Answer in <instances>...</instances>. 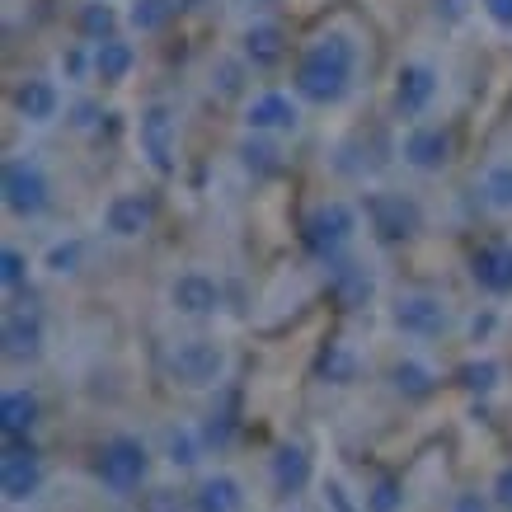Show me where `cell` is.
Listing matches in <instances>:
<instances>
[{"label":"cell","instance_id":"cell-1","mask_svg":"<svg viewBox=\"0 0 512 512\" xmlns=\"http://www.w3.org/2000/svg\"><path fill=\"white\" fill-rule=\"evenodd\" d=\"M357 66H362V43L348 29H325L301 47L292 71V94L315 109H334L357 90Z\"/></svg>","mask_w":512,"mask_h":512},{"label":"cell","instance_id":"cell-2","mask_svg":"<svg viewBox=\"0 0 512 512\" xmlns=\"http://www.w3.org/2000/svg\"><path fill=\"white\" fill-rule=\"evenodd\" d=\"M357 231H362V212H357L353 202H343V198L315 202L311 217L301 221V240H306V249H311L320 264L343 259V249L353 245Z\"/></svg>","mask_w":512,"mask_h":512},{"label":"cell","instance_id":"cell-3","mask_svg":"<svg viewBox=\"0 0 512 512\" xmlns=\"http://www.w3.org/2000/svg\"><path fill=\"white\" fill-rule=\"evenodd\" d=\"M132 141H137V156L156 174H174V156H179V113H174L170 99L141 104L137 123H132Z\"/></svg>","mask_w":512,"mask_h":512},{"label":"cell","instance_id":"cell-4","mask_svg":"<svg viewBox=\"0 0 512 512\" xmlns=\"http://www.w3.org/2000/svg\"><path fill=\"white\" fill-rule=\"evenodd\" d=\"M0 193H5V212L19 221H38L52 202V179H47L43 160L38 156H10L5 174H0Z\"/></svg>","mask_w":512,"mask_h":512},{"label":"cell","instance_id":"cell-5","mask_svg":"<svg viewBox=\"0 0 512 512\" xmlns=\"http://www.w3.org/2000/svg\"><path fill=\"white\" fill-rule=\"evenodd\" d=\"M390 320H395V329L409 334V339H437V334H447V325H451V306H447V296L442 292L409 287V292L395 296Z\"/></svg>","mask_w":512,"mask_h":512},{"label":"cell","instance_id":"cell-6","mask_svg":"<svg viewBox=\"0 0 512 512\" xmlns=\"http://www.w3.org/2000/svg\"><path fill=\"white\" fill-rule=\"evenodd\" d=\"M301 99L292 90H259L245 99V132L249 137H292L301 127Z\"/></svg>","mask_w":512,"mask_h":512},{"label":"cell","instance_id":"cell-7","mask_svg":"<svg viewBox=\"0 0 512 512\" xmlns=\"http://www.w3.org/2000/svg\"><path fill=\"white\" fill-rule=\"evenodd\" d=\"M146 470H151V451H146L141 437L118 433L104 442V451H99V480L109 484L113 494L141 489V484H146Z\"/></svg>","mask_w":512,"mask_h":512},{"label":"cell","instance_id":"cell-8","mask_svg":"<svg viewBox=\"0 0 512 512\" xmlns=\"http://www.w3.org/2000/svg\"><path fill=\"white\" fill-rule=\"evenodd\" d=\"M437 90H442V71L428 57H409L395 71V113L409 118V123H423V113L433 109Z\"/></svg>","mask_w":512,"mask_h":512},{"label":"cell","instance_id":"cell-9","mask_svg":"<svg viewBox=\"0 0 512 512\" xmlns=\"http://www.w3.org/2000/svg\"><path fill=\"white\" fill-rule=\"evenodd\" d=\"M400 160L414 174H442L451 165V132L442 123H409L400 137Z\"/></svg>","mask_w":512,"mask_h":512},{"label":"cell","instance_id":"cell-10","mask_svg":"<svg viewBox=\"0 0 512 512\" xmlns=\"http://www.w3.org/2000/svg\"><path fill=\"white\" fill-rule=\"evenodd\" d=\"M367 221H372V231L381 235L386 245H400V240L423 231L419 202L404 198V193H390V188H381V193L367 198Z\"/></svg>","mask_w":512,"mask_h":512},{"label":"cell","instance_id":"cell-11","mask_svg":"<svg viewBox=\"0 0 512 512\" xmlns=\"http://www.w3.org/2000/svg\"><path fill=\"white\" fill-rule=\"evenodd\" d=\"M170 372L184 386H217L226 376V348L217 339H184L170 353Z\"/></svg>","mask_w":512,"mask_h":512},{"label":"cell","instance_id":"cell-12","mask_svg":"<svg viewBox=\"0 0 512 512\" xmlns=\"http://www.w3.org/2000/svg\"><path fill=\"white\" fill-rule=\"evenodd\" d=\"M151 221H156L151 198H146V193H132V188L113 193V198L104 202V212H99V226H104V235H113V240H141V235L151 231Z\"/></svg>","mask_w":512,"mask_h":512},{"label":"cell","instance_id":"cell-13","mask_svg":"<svg viewBox=\"0 0 512 512\" xmlns=\"http://www.w3.org/2000/svg\"><path fill=\"white\" fill-rule=\"evenodd\" d=\"M170 306L179 315H188V320H207V315L221 311V282L207 268H184L170 282Z\"/></svg>","mask_w":512,"mask_h":512},{"label":"cell","instance_id":"cell-14","mask_svg":"<svg viewBox=\"0 0 512 512\" xmlns=\"http://www.w3.org/2000/svg\"><path fill=\"white\" fill-rule=\"evenodd\" d=\"M0 489L10 503H29L43 489V461L29 442H10L5 447V461H0Z\"/></svg>","mask_w":512,"mask_h":512},{"label":"cell","instance_id":"cell-15","mask_svg":"<svg viewBox=\"0 0 512 512\" xmlns=\"http://www.w3.org/2000/svg\"><path fill=\"white\" fill-rule=\"evenodd\" d=\"M287 33H282V24H273V19H254V24H245V33H240V62H249L254 71H273V66L287 62Z\"/></svg>","mask_w":512,"mask_h":512},{"label":"cell","instance_id":"cell-16","mask_svg":"<svg viewBox=\"0 0 512 512\" xmlns=\"http://www.w3.org/2000/svg\"><path fill=\"white\" fill-rule=\"evenodd\" d=\"M15 109L19 118L29 127H47V123H57L66 109V99H62V85L52 76H29L24 85L15 90Z\"/></svg>","mask_w":512,"mask_h":512},{"label":"cell","instance_id":"cell-17","mask_svg":"<svg viewBox=\"0 0 512 512\" xmlns=\"http://www.w3.org/2000/svg\"><path fill=\"white\" fill-rule=\"evenodd\" d=\"M329 296L339 301L343 311H357V306H367L376 296V273L362 264V259H348V254H343V259L329 264Z\"/></svg>","mask_w":512,"mask_h":512},{"label":"cell","instance_id":"cell-18","mask_svg":"<svg viewBox=\"0 0 512 512\" xmlns=\"http://www.w3.org/2000/svg\"><path fill=\"white\" fill-rule=\"evenodd\" d=\"M0 339H5V357H10V362H33V357L43 353V315L24 311V306L10 311L5 315V334H0Z\"/></svg>","mask_w":512,"mask_h":512},{"label":"cell","instance_id":"cell-19","mask_svg":"<svg viewBox=\"0 0 512 512\" xmlns=\"http://www.w3.org/2000/svg\"><path fill=\"white\" fill-rule=\"evenodd\" d=\"M90 66H94V80H99V85H127L132 71H137V47L118 33L109 43L90 47Z\"/></svg>","mask_w":512,"mask_h":512},{"label":"cell","instance_id":"cell-20","mask_svg":"<svg viewBox=\"0 0 512 512\" xmlns=\"http://www.w3.org/2000/svg\"><path fill=\"white\" fill-rule=\"evenodd\" d=\"M489 217H512V156H494L475 179Z\"/></svg>","mask_w":512,"mask_h":512},{"label":"cell","instance_id":"cell-21","mask_svg":"<svg viewBox=\"0 0 512 512\" xmlns=\"http://www.w3.org/2000/svg\"><path fill=\"white\" fill-rule=\"evenodd\" d=\"M470 273H475V282H480L484 292L494 296H512V245L503 240V245H484L475 259H470Z\"/></svg>","mask_w":512,"mask_h":512},{"label":"cell","instance_id":"cell-22","mask_svg":"<svg viewBox=\"0 0 512 512\" xmlns=\"http://www.w3.org/2000/svg\"><path fill=\"white\" fill-rule=\"evenodd\" d=\"M123 19L127 15H118L113 0H85L76 15V29H80V38H90V47H99V43H109V38H118Z\"/></svg>","mask_w":512,"mask_h":512},{"label":"cell","instance_id":"cell-23","mask_svg":"<svg viewBox=\"0 0 512 512\" xmlns=\"http://www.w3.org/2000/svg\"><path fill=\"white\" fill-rule=\"evenodd\" d=\"M273 484H278V494H301L311 484V456H306L301 442L278 447V456H273Z\"/></svg>","mask_w":512,"mask_h":512},{"label":"cell","instance_id":"cell-24","mask_svg":"<svg viewBox=\"0 0 512 512\" xmlns=\"http://www.w3.org/2000/svg\"><path fill=\"white\" fill-rule=\"evenodd\" d=\"M245 508V494H240V480L235 475H207L193 494V512H240Z\"/></svg>","mask_w":512,"mask_h":512},{"label":"cell","instance_id":"cell-25","mask_svg":"<svg viewBox=\"0 0 512 512\" xmlns=\"http://www.w3.org/2000/svg\"><path fill=\"white\" fill-rule=\"evenodd\" d=\"M38 423V395L33 390H5V400H0V428L10 442L19 437H29V428Z\"/></svg>","mask_w":512,"mask_h":512},{"label":"cell","instance_id":"cell-26","mask_svg":"<svg viewBox=\"0 0 512 512\" xmlns=\"http://www.w3.org/2000/svg\"><path fill=\"white\" fill-rule=\"evenodd\" d=\"M80 264H85V240H80V235H62V240H52L47 254H43V268L47 273H57V278L80 273Z\"/></svg>","mask_w":512,"mask_h":512},{"label":"cell","instance_id":"cell-27","mask_svg":"<svg viewBox=\"0 0 512 512\" xmlns=\"http://www.w3.org/2000/svg\"><path fill=\"white\" fill-rule=\"evenodd\" d=\"M235 151H240V165H245L249 174H273L282 165L273 137H249V132H245V141H240Z\"/></svg>","mask_w":512,"mask_h":512},{"label":"cell","instance_id":"cell-28","mask_svg":"<svg viewBox=\"0 0 512 512\" xmlns=\"http://www.w3.org/2000/svg\"><path fill=\"white\" fill-rule=\"evenodd\" d=\"M174 15V5L170 0H132L127 5V24L137 33H156V29H165V19Z\"/></svg>","mask_w":512,"mask_h":512},{"label":"cell","instance_id":"cell-29","mask_svg":"<svg viewBox=\"0 0 512 512\" xmlns=\"http://www.w3.org/2000/svg\"><path fill=\"white\" fill-rule=\"evenodd\" d=\"M390 376H395V390H404V395H428L433 381H437L433 367H423V362H414V357H404Z\"/></svg>","mask_w":512,"mask_h":512},{"label":"cell","instance_id":"cell-30","mask_svg":"<svg viewBox=\"0 0 512 512\" xmlns=\"http://www.w3.org/2000/svg\"><path fill=\"white\" fill-rule=\"evenodd\" d=\"M165 456L174 466H198V433L193 428H170L165 433Z\"/></svg>","mask_w":512,"mask_h":512},{"label":"cell","instance_id":"cell-31","mask_svg":"<svg viewBox=\"0 0 512 512\" xmlns=\"http://www.w3.org/2000/svg\"><path fill=\"white\" fill-rule=\"evenodd\" d=\"M400 508H404V489H400V480L381 475V480L372 484V494H367V512H400Z\"/></svg>","mask_w":512,"mask_h":512},{"label":"cell","instance_id":"cell-32","mask_svg":"<svg viewBox=\"0 0 512 512\" xmlns=\"http://www.w3.org/2000/svg\"><path fill=\"white\" fill-rule=\"evenodd\" d=\"M24 273H29V259H24L15 245L0 249V278H5V287H10V292H15L19 282H24Z\"/></svg>","mask_w":512,"mask_h":512},{"label":"cell","instance_id":"cell-33","mask_svg":"<svg viewBox=\"0 0 512 512\" xmlns=\"http://www.w3.org/2000/svg\"><path fill=\"white\" fill-rule=\"evenodd\" d=\"M141 512H184V498L174 489H151V494H141Z\"/></svg>","mask_w":512,"mask_h":512},{"label":"cell","instance_id":"cell-34","mask_svg":"<svg viewBox=\"0 0 512 512\" xmlns=\"http://www.w3.org/2000/svg\"><path fill=\"white\" fill-rule=\"evenodd\" d=\"M325 376L329 381H353V353L348 348H329V357H325Z\"/></svg>","mask_w":512,"mask_h":512},{"label":"cell","instance_id":"cell-35","mask_svg":"<svg viewBox=\"0 0 512 512\" xmlns=\"http://www.w3.org/2000/svg\"><path fill=\"white\" fill-rule=\"evenodd\" d=\"M480 15L489 19L498 33H512V0H480Z\"/></svg>","mask_w":512,"mask_h":512},{"label":"cell","instance_id":"cell-36","mask_svg":"<svg viewBox=\"0 0 512 512\" xmlns=\"http://www.w3.org/2000/svg\"><path fill=\"white\" fill-rule=\"evenodd\" d=\"M461 376H466L470 390H489V386H494V376H498V367H494V362H475V367H466Z\"/></svg>","mask_w":512,"mask_h":512},{"label":"cell","instance_id":"cell-37","mask_svg":"<svg viewBox=\"0 0 512 512\" xmlns=\"http://www.w3.org/2000/svg\"><path fill=\"white\" fill-rule=\"evenodd\" d=\"M325 508L329 512H357L353 498H348V489H343L339 480H325Z\"/></svg>","mask_w":512,"mask_h":512},{"label":"cell","instance_id":"cell-38","mask_svg":"<svg viewBox=\"0 0 512 512\" xmlns=\"http://www.w3.org/2000/svg\"><path fill=\"white\" fill-rule=\"evenodd\" d=\"M245 66L249 62H221V94H240V85H245Z\"/></svg>","mask_w":512,"mask_h":512},{"label":"cell","instance_id":"cell-39","mask_svg":"<svg viewBox=\"0 0 512 512\" xmlns=\"http://www.w3.org/2000/svg\"><path fill=\"white\" fill-rule=\"evenodd\" d=\"M494 503H498V508H508V512H512V461L494 475Z\"/></svg>","mask_w":512,"mask_h":512},{"label":"cell","instance_id":"cell-40","mask_svg":"<svg viewBox=\"0 0 512 512\" xmlns=\"http://www.w3.org/2000/svg\"><path fill=\"white\" fill-rule=\"evenodd\" d=\"M451 512H489V498L484 494H456L451 498Z\"/></svg>","mask_w":512,"mask_h":512},{"label":"cell","instance_id":"cell-41","mask_svg":"<svg viewBox=\"0 0 512 512\" xmlns=\"http://www.w3.org/2000/svg\"><path fill=\"white\" fill-rule=\"evenodd\" d=\"M174 10H188V5H198V0H170Z\"/></svg>","mask_w":512,"mask_h":512}]
</instances>
